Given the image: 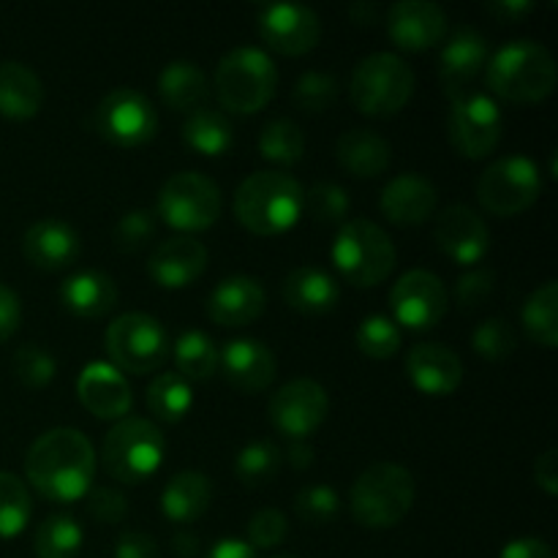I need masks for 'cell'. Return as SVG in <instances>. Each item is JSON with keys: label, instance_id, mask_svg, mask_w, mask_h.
<instances>
[{"label": "cell", "instance_id": "obj_25", "mask_svg": "<svg viewBox=\"0 0 558 558\" xmlns=\"http://www.w3.org/2000/svg\"><path fill=\"white\" fill-rule=\"evenodd\" d=\"M439 191L428 178L417 172H407L392 178L379 196V207L385 218L396 227H420L436 213Z\"/></svg>", "mask_w": 558, "mask_h": 558}, {"label": "cell", "instance_id": "obj_51", "mask_svg": "<svg viewBox=\"0 0 558 558\" xmlns=\"http://www.w3.org/2000/svg\"><path fill=\"white\" fill-rule=\"evenodd\" d=\"M114 558H161V554L147 532H123L114 543Z\"/></svg>", "mask_w": 558, "mask_h": 558}, {"label": "cell", "instance_id": "obj_46", "mask_svg": "<svg viewBox=\"0 0 558 558\" xmlns=\"http://www.w3.org/2000/svg\"><path fill=\"white\" fill-rule=\"evenodd\" d=\"M11 368H14V376L22 385L31 387V390H41V387H47L54 379L58 363H54V357L47 349L27 343V347L16 349Z\"/></svg>", "mask_w": 558, "mask_h": 558}, {"label": "cell", "instance_id": "obj_43", "mask_svg": "<svg viewBox=\"0 0 558 558\" xmlns=\"http://www.w3.org/2000/svg\"><path fill=\"white\" fill-rule=\"evenodd\" d=\"M338 98V82L336 76L325 74V71H305L292 87V101L298 109L308 114H322L332 107Z\"/></svg>", "mask_w": 558, "mask_h": 558}, {"label": "cell", "instance_id": "obj_32", "mask_svg": "<svg viewBox=\"0 0 558 558\" xmlns=\"http://www.w3.org/2000/svg\"><path fill=\"white\" fill-rule=\"evenodd\" d=\"M158 93L174 112H194L210 93L207 76L194 60H172L158 74Z\"/></svg>", "mask_w": 558, "mask_h": 558}, {"label": "cell", "instance_id": "obj_2", "mask_svg": "<svg viewBox=\"0 0 558 558\" xmlns=\"http://www.w3.org/2000/svg\"><path fill=\"white\" fill-rule=\"evenodd\" d=\"M303 185L298 178L276 169L248 174L234 194V218L240 227L259 238L283 234L298 223L303 213Z\"/></svg>", "mask_w": 558, "mask_h": 558}, {"label": "cell", "instance_id": "obj_9", "mask_svg": "<svg viewBox=\"0 0 558 558\" xmlns=\"http://www.w3.org/2000/svg\"><path fill=\"white\" fill-rule=\"evenodd\" d=\"M107 354L123 374L142 376L161 368L169 357L167 327L150 314H123L107 327Z\"/></svg>", "mask_w": 558, "mask_h": 558}, {"label": "cell", "instance_id": "obj_10", "mask_svg": "<svg viewBox=\"0 0 558 558\" xmlns=\"http://www.w3.org/2000/svg\"><path fill=\"white\" fill-rule=\"evenodd\" d=\"M221 189L202 172H178L158 191V218L180 232H205L221 218Z\"/></svg>", "mask_w": 558, "mask_h": 558}, {"label": "cell", "instance_id": "obj_54", "mask_svg": "<svg viewBox=\"0 0 558 558\" xmlns=\"http://www.w3.org/2000/svg\"><path fill=\"white\" fill-rule=\"evenodd\" d=\"M499 558H554V550L545 539L537 537H521L512 539L505 550H501Z\"/></svg>", "mask_w": 558, "mask_h": 558}, {"label": "cell", "instance_id": "obj_17", "mask_svg": "<svg viewBox=\"0 0 558 558\" xmlns=\"http://www.w3.org/2000/svg\"><path fill=\"white\" fill-rule=\"evenodd\" d=\"M387 33L403 52H425L447 36V14L430 0H398L387 9Z\"/></svg>", "mask_w": 558, "mask_h": 558}, {"label": "cell", "instance_id": "obj_44", "mask_svg": "<svg viewBox=\"0 0 558 558\" xmlns=\"http://www.w3.org/2000/svg\"><path fill=\"white\" fill-rule=\"evenodd\" d=\"M472 349L483 360L499 363L518 349V336L507 319H485L474 327Z\"/></svg>", "mask_w": 558, "mask_h": 558}, {"label": "cell", "instance_id": "obj_18", "mask_svg": "<svg viewBox=\"0 0 558 558\" xmlns=\"http://www.w3.org/2000/svg\"><path fill=\"white\" fill-rule=\"evenodd\" d=\"M436 245L456 265L472 267L483 262L490 251V229L472 207L452 205L441 210L434 227Z\"/></svg>", "mask_w": 558, "mask_h": 558}, {"label": "cell", "instance_id": "obj_27", "mask_svg": "<svg viewBox=\"0 0 558 558\" xmlns=\"http://www.w3.org/2000/svg\"><path fill=\"white\" fill-rule=\"evenodd\" d=\"M60 303L80 319H101L118 305V283L109 272L80 270L60 283Z\"/></svg>", "mask_w": 558, "mask_h": 558}, {"label": "cell", "instance_id": "obj_29", "mask_svg": "<svg viewBox=\"0 0 558 558\" xmlns=\"http://www.w3.org/2000/svg\"><path fill=\"white\" fill-rule=\"evenodd\" d=\"M283 300L292 311L308 316H325L336 311L341 300V287L330 272L319 267H298L283 281Z\"/></svg>", "mask_w": 558, "mask_h": 558}, {"label": "cell", "instance_id": "obj_16", "mask_svg": "<svg viewBox=\"0 0 558 558\" xmlns=\"http://www.w3.org/2000/svg\"><path fill=\"white\" fill-rule=\"evenodd\" d=\"M259 36L278 54L300 58L319 44L322 20L308 5L270 3L259 11Z\"/></svg>", "mask_w": 558, "mask_h": 558}, {"label": "cell", "instance_id": "obj_4", "mask_svg": "<svg viewBox=\"0 0 558 558\" xmlns=\"http://www.w3.org/2000/svg\"><path fill=\"white\" fill-rule=\"evenodd\" d=\"M417 483L401 463L381 461L365 469L352 485V515L365 529H392L412 512Z\"/></svg>", "mask_w": 558, "mask_h": 558}, {"label": "cell", "instance_id": "obj_19", "mask_svg": "<svg viewBox=\"0 0 558 558\" xmlns=\"http://www.w3.org/2000/svg\"><path fill=\"white\" fill-rule=\"evenodd\" d=\"M218 368L234 390L254 396L276 381L278 360L267 343L256 338H234L218 352Z\"/></svg>", "mask_w": 558, "mask_h": 558}, {"label": "cell", "instance_id": "obj_24", "mask_svg": "<svg viewBox=\"0 0 558 558\" xmlns=\"http://www.w3.org/2000/svg\"><path fill=\"white\" fill-rule=\"evenodd\" d=\"M407 376L423 396L445 398L461 387L463 363L445 343H417L407 354Z\"/></svg>", "mask_w": 558, "mask_h": 558}, {"label": "cell", "instance_id": "obj_52", "mask_svg": "<svg viewBox=\"0 0 558 558\" xmlns=\"http://www.w3.org/2000/svg\"><path fill=\"white\" fill-rule=\"evenodd\" d=\"M20 322H22L20 294H16L14 289L5 287V283H0V343H5L16 330H20Z\"/></svg>", "mask_w": 558, "mask_h": 558}, {"label": "cell", "instance_id": "obj_35", "mask_svg": "<svg viewBox=\"0 0 558 558\" xmlns=\"http://www.w3.org/2000/svg\"><path fill=\"white\" fill-rule=\"evenodd\" d=\"M194 407V392H191V385L174 371H167V374H158L156 379L147 387V409L156 420L161 423H180L185 414Z\"/></svg>", "mask_w": 558, "mask_h": 558}, {"label": "cell", "instance_id": "obj_30", "mask_svg": "<svg viewBox=\"0 0 558 558\" xmlns=\"http://www.w3.org/2000/svg\"><path fill=\"white\" fill-rule=\"evenodd\" d=\"M44 85L33 69L16 60L0 63V114L9 120H31L41 112Z\"/></svg>", "mask_w": 558, "mask_h": 558}, {"label": "cell", "instance_id": "obj_15", "mask_svg": "<svg viewBox=\"0 0 558 558\" xmlns=\"http://www.w3.org/2000/svg\"><path fill=\"white\" fill-rule=\"evenodd\" d=\"M330 398L327 390L314 379H294L283 385L270 401V423L278 434L292 441L308 439L327 420Z\"/></svg>", "mask_w": 558, "mask_h": 558}, {"label": "cell", "instance_id": "obj_47", "mask_svg": "<svg viewBox=\"0 0 558 558\" xmlns=\"http://www.w3.org/2000/svg\"><path fill=\"white\" fill-rule=\"evenodd\" d=\"M156 213L153 210H131L114 223V248L123 251V254H136V251L145 248L153 238H156Z\"/></svg>", "mask_w": 558, "mask_h": 558}, {"label": "cell", "instance_id": "obj_14", "mask_svg": "<svg viewBox=\"0 0 558 558\" xmlns=\"http://www.w3.org/2000/svg\"><path fill=\"white\" fill-rule=\"evenodd\" d=\"M390 308L396 314L398 327L423 332L445 319L447 308H450V294L436 272L409 270L392 287Z\"/></svg>", "mask_w": 558, "mask_h": 558}, {"label": "cell", "instance_id": "obj_7", "mask_svg": "<svg viewBox=\"0 0 558 558\" xmlns=\"http://www.w3.org/2000/svg\"><path fill=\"white\" fill-rule=\"evenodd\" d=\"M414 71L401 54L374 52L363 58L349 82V96L357 112L368 118H392L414 96Z\"/></svg>", "mask_w": 558, "mask_h": 558}, {"label": "cell", "instance_id": "obj_37", "mask_svg": "<svg viewBox=\"0 0 558 558\" xmlns=\"http://www.w3.org/2000/svg\"><path fill=\"white\" fill-rule=\"evenodd\" d=\"M82 532L80 523L71 515H49L38 523L36 537H33V554L36 558H74L80 554Z\"/></svg>", "mask_w": 558, "mask_h": 558}, {"label": "cell", "instance_id": "obj_22", "mask_svg": "<svg viewBox=\"0 0 558 558\" xmlns=\"http://www.w3.org/2000/svg\"><path fill=\"white\" fill-rule=\"evenodd\" d=\"M22 254L38 270H65L74 265L82 254V238L71 223L60 218H41L27 227L22 238Z\"/></svg>", "mask_w": 558, "mask_h": 558}, {"label": "cell", "instance_id": "obj_60", "mask_svg": "<svg viewBox=\"0 0 558 558\" xmlns=\"http://www.w3.org/2000/svg\"><path fill=\"white\" fill-rule=\"evenodd\" d=\"M272 558H294V556H272Z\"/></svg>", "mask_w": 558, "mask_h": 558}, {"label": "cell", "instance_id": "obj_50", "mask_svg": "<svg viewBox=\"0 0 558 558\" xmlns=\"http://www.w3.org/2000/svg\"><path fill=\"white\" fill-rule=\"evenodd\" d=\"M87 512H90L98 523L114 526V523L125 521V515H129V499L114 488L87 490Z\"/></svg>", "mask_w": 558, "mask_h": 558}, {"label": "cell", "instance_id": "obj_53", "mask_svg": "<svg viewBox=\"0 0 558 558\" xmlns=\"http://www.w3.org/2000/svg\"><path fill=\"white\" fill-rule=\"evenodd\" d=\"M534 480L548 496L558 494V450H545L534 463Z\"/></svg>", "mask_w": 558, "mask_h": 558}, {"label": "cell", "instance_id": "obj_41", "mask_svg": "<svg viewBox=\"0 0 558 558\" xmlns=\"http://www.w3.org/2000/svg\"><path fill=\"white\" fill-rule=\"evenodd\" d=\"M354 341H357V349L365 357L390 360L401 349V327L392 319H387V316L374 314L360 322Z\"/></svg>", "mask_w": 558, "mask_h": 558}, {"label": "cell", "instance_id": "obj_31", "mask_svg": "<svg viewBox=\"0 0 558 558\" xmlns=\"http://www.w3.org/2000/svg\"><path fill=\"white\" fill-rule=\"evenodd\" d=\"M213 501V483L202 472H180L161 494V512L167 521L185 526L199 521Z\"/></svg>", "mask_w": 558, "mask_h": 558}, {"label": "cell", "instance_id": "obj_42", "mask_svg": "<svg viewBox=\"0 0 558 558\" xmlns=\"http://www.w3.org/2000/svg\"><path fill=\"white\" fill-rule=\"evenodd\" d=\"M303 210H308V216L316 223H325L332 227L338 223L341 227L343 218L349 216V194L347 189L336 183H316L311 185L308 194L303 196Z\"/></svg>", "mask_w": 558, "mask_h": 558}, {"label": "cell", "instance_id": "obj_57", "mask_svg": "<svg viewBox=\"0 0 558 558\" xmlns=\"http://www.w3.org/2000/svg\"><path fill=\"white\" fill-rule=\"evenodd\" d=\"M287 461H289V466L298 469V472H305V469L314 463V447H311L305 439L292 441L287 450Z\"/></svg>", "mask_w": 558, "mask_h": 558}, {"label": "cell", "instance_id": "obj_26", "mask_svg": "<svg viewBox=\"0 0 558 558\" xmlns=\"http://www.w3.org/2000/svg\"><path fill=\"white\" fill-rule=\"evenodd\" d=\"M265 305V287L256 278L229 276L218 281L207 298V316L221 327H245L259 319Z\"/></svg>", "mask_w": 558, "mask_h": 558}, {"label": "cell", "instance_id": "obj_11", "mask_svg": "<svg viewBox=\"0 0 558 558\" xmlns=\"http://www.w3.org/2000/svg\"><path fill=\"white\" fill-rule=\"evenodd\" d=\"M543 191L539 167L526 156H505L490 163L477 183V199L499 218L526 213Z\"/></svg>", "mask_w": 558, "mask_h": 558}, {"label": "cell", "instance_id": "obj_38", "mask_svg": "<svg viewBox=\"0 0 558 558\" xmlns=\"http://www.w3.org/2000/svg\"><path fill=\"white\" fill-rule=\"evenodd\" d=\"M281 463L283 456L276 441H251L240 450L238 461H234V477L240 480L243 488H265L278 477Z\"/></svg>", "mask_w": 558, "mask_h": 558}, {"label": "cell", "instance_id": "obj_56", "mask_svg": "<svg viewBox=\"0 0 558 558\" xmlns=\"http://www.w3.org/2000/svg\"><path fill=\"white\" fill-rule=\"evenodd\" d=\"M205 558H256V550L245 539H221Z\"/></svg>", "mask_w": 558, "mask_h": 558}, {"label": "cell", "instance_id": "obj_12", "mask_svg": "<svg viewBox=\"0 0 558 558\" xmlns=\"http://www.w3.org/2000/svg\"><path fill=\"white\" fill-rule=\"evenodd\" d=\"M505 120H501L499 104L485 93H466L452 101L450 118H447V136L456 153L469 161L488 158L499 147Z\"/></svg>", "mask_w": 558, "mask_h": 558}, {"label": "cell", "instance_id": "obj_8", "mask_svg": "<svg viewBox=\"0 0 558 558\" xmlns=\"http://www.w3.org/2000/svg\"><path fill=\"white\" fill-rule=\"evenodd\" d=\"M278 69L267 52L238 47L221 58L216 69V96L232 114H254L272 101Z\"/></svg>", "mask_w": 558, "mask_h": 558}, {"label": "cell", "instance_id": "obj_40", "mask_svg": "<svg viewBox=\"0 0 558 558\" xmlns=\"http://www.w3.org/2000/svg\"><path fill=\"white\" fill-rule=\"evenodd\" d=\"M33 515L27 485L16 474L0 472V539L20 537Z\"/></svg>", "mask_w": 558, "mask_h": 558}, {"label": "cell", "instance_id": "obj_20", "mask_svg": "<svg viewBox=\"0 0 558 558\" xmlns=\"http://www.w3.org/2000/svg\"><path fill=\"white\" fill-rule=\"evenodd\" d=\"M488 60L490 49L483 33H477L474 27H458L445 41V49H441L439 80L447 98L458 101V98L466 96L469 85L477 80V74L488 65Z\"/></svg>", "mask_w": 558, "mask_h": 558}, {"label": "cell", "instance_id": "obj_55", "mask_svg": "<svg viewBox=\"0 0 558 558\" xmlns=\"http://www.w3.org/2000/svg\"><path fill=\"white\" fill-rule=\"evenodd\" d=\"M532 9L534 3H529V0H496V3H488L490 14L499 16L501 22H521Z\"/></svg>", "mask_w": 558, "mask_h": 558}, {"label": "cell", "instance_id": "obj_1", "mask_svg": "<svg viewBox=\"0 0 558 558\" xmlns=\"http://www.w3.org/2000/svg\"><path fill=\"white\" fill-rule=\"evenodd\" d=\"M96 463V447L82 430L52 428L27 450L25 477L47 501L74 505L93 488Z\"/></svg>", "mask_w": 558, "mask_h": 558}, {"label": "cell", "instance_id": "obj_49", "mask_svg": "<svg viewBox=\"0 0 558 558\" xmlns=\"http://www.w3.org/2000/svg\"><path fill=\"white\" fill-rule=\"evenodd\" d=\"M496 292V272L494 270H472L458 278L456 283V303L461 311H477L494 298Z\"/></svg>", "mask_w": 558, "mask_h": 558}, {"label": "cell", "instance_id": "obj_45", "mask_svg": "<svg viewBox=\"0 0 558 558\" xmlns=\"http://www.w3.org/2000/svg\"><path fill=\"white\" fill-rule=\"evenodd\" d=\"M338 507H341V501H338V494L330 485H305L294 496V512L308 526H325V523H330L338 515Z\"/></svg>", "mask_w": 558, "mask_h": 558}, {"label": "cell", "instance_id": "obj_3", "mask_svg": "<svg viewBox=\"0 0 558 558\" xmlns=\"http://www.w3.org/2000/svg\"><path fill=\"white\" fill-rule=\"evenodd\" d=\"M556 60L532 38L507 41L485 65V82L494 96L510 104H537L554 93Z\"/></svg>", "mask_w": 558, "mask_h": 558}, {"label": "cell", "instance_id": "obj_28", "mask_svg": "<svg viewBox=\"0 0 558 558\" xmlns=\"http://www.w3.org/2000/svg\"><path fill=\"white\" fill-rule=\"evenodd\" d=\"M336 158L352 178H379L392 161L390 142L374 129H349L338 136Z\"/></svg>", "mask_w": 558, "mask_h": 558}, {"label": "cell", "instance_id": "obj_58", "mask_svg": "<svg viewBox=\"0 0 558 558\" xmlns=\"http://www.w3.org/2000/svg\"><path fill=\"white\" fill-rule=\"evenodd\" d=\"M379 14L381 5L368 3V0H360V3L349 5V16H352L354 25H374V22H379Z\"/></svg>", "mask_w": 558, "mask_h": 558}, {"label": "cell", "instance_id": "obj_39", "mask_svg": "<svg viewBox=\"0 0 558 558\" xmlns=\"http://www.w3.org/2000/svg\"><path fill=\"white\" fill-rule=\"evenodd\" d=\"M259 153L265 161L278 163V167H294L298 161H303L305 153L303 129L287 118L270 120L259 134Z\"/></svg>", "mask_w": 558, "mask_h": 558}, {"label": "cell", "instance_id": "obj_34", "mask_svg": "<svg viewBox=\"0 0 558 558\" xmlns=\"http://www.w3.org/2000/svg\"><path fill=\"white\" fill-rule=\"evenodd\" d=\"M523 330L539 347L556 349L558 343V283L545 281L534 289L521 311Z\"/></svg>", "mask_w": 558, "mask_h": 558}, {"label": "cell", "instance_id": "obj_36", "mask_svg": "<svg viewBox=\"0 0 558 558\" xmlns=\"http://www.w3.org/2000/svg\"><path fill=\"white\" fill-rule=\"evenodd\" d=\"M174 374L183 376L185 381H207L218 371V349L210 336L202 330H189L174 343Z\"/></svg>", "mask_w": 558, "mask_h": 558}, {"label": "cell", "instance_id": "obj_6", "mask_svg": "<svg viewBox=\"0 0 558 558\" xmlns=\"http://www.w3.org/2000/svg\"><path fill=\"white\" fill-rule=\"evenodd\" d=\"M167 439L153 420L123 417L107 430L101 463L109 477L123 485H140L161 469Z\"/></svg>", "mask_w": 558, "mask_h": 558}, {"label": "cell", "instance_id": "obj_23", "mask_svg": "<svg viewBox=\"0 0 558 558\" xmlns=\"http://www.w3.org/2000/svg\"><path fill=\"white\" fill-rule=\"evenodd\" d=\"M207 267V248L196 238L178 234L153 248L147 259V272L163 289L191 287Z\"/></svg>", "mask_w": 558, "mask_h": 558}, {"label": "cell", "instance_id": "obj_21", "mask_svg": "<svg viewBox=\"0 0 558 558\" xmlns=\"http://www.w3.org/2000/svg\"><path fill=\"white\" fill-rule=\"evenodd\" d=\"M76 398L98 420H123L134 407L131 385L114 365L87 363L76 379Z\"/></svg>", "mask_w": 558, "mask_h": 558}, {"label": "cell", "instance_id": "obj_13", "mask_svg": "<svg viewBox=\"0 0 558 558\" xmlns=\"http://www.w3.org/2000/svg\"><path fill=\"white\" fill-rule=\"evenodd\" d=\"M96 125L104 140L114 147H142L156 136L158 112L145 93L118 87L98 104Z\"/></svg>", "mask_w": 558, "mask_h": 558}, {"label": "cell", "instance_id": "obj_59", "mask_svg": "<svg viewBox=\"0 0 558 558\" xmlns=\"http://www.w3.org/2000/svg\"><path fill=\"white\" fill-rule=\"evenodd\" d=\"M172 554L180 558H194L199 554V537L194 532H178L172 537Z\"/></svg>", "mask_w": 558, "mask_h": 558}, {"label": "cell", "instance_id": "obj_33", "mask_svg": "<svg viewBox=\"0 0 558 558\" xmlns=\"http://www.w3.org/2000/svg\"><path fill=\"white\" fill-rule=\"evenodd\" d=\"M183 142L194 153L207 158H218L234 147V129L229 118L218 109L199 107L189 112L183 123Z\"/></svg>", "mask_w": 558, "mask_h": 558}, {"label": "cell", "instance_id": "obj_5", "mask_svg": "<svg viewBox=\"0 0 558 558\" xmlns=\"http://www.w3.org/2000/svg\"><path fill=\"white\" fill-rule=\"evenodd\" d=\"M398 251L392 238L368 218L343 221L332 243V265L352 287H379L396 270Z\"/></svg>", "mask_w": 558, "mask_h": 558}, {"label": "cell", "instance_id": "obj_48", "mask_svg": "<svg viewBox=\"0 0 558 558\" xmlns=\"http://www.w3.org/2000/svg\"><path fill=\"white\" fill-rule=\"evenodd\" d=\"M287 532H289L287 515H283L281 510H272V507H267V510H259L254 518H251L248 545L254 550L278 548V545L287 539Z\"/></svg>", "mask_w": 558, "mask_h": 558}]
</instances>
